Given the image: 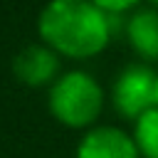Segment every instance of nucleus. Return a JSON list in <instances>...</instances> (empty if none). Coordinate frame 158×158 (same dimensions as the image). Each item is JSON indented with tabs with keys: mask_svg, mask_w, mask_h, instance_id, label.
Masks as SVG:
<instances>
[{
	"mask_svg": "<svg viewBox=\"0 0 158 158\" xmlns=\"http://www.w3.org/2000/svg\"><path fill=\"white\" fill-rule=\"evenodd\" d=\"M40 37L59 57L91 59L114 37V17L91 0H49L37 20Z\"/></svg>",
	"mask_w": 158,
	"mask_h": 158,
	"instance_id": "f257e3e1",
	"label": "nucleus"
},
{
	"mask_svg": "<svg viewBox=\"0 0 158 158\" xmlns=\"http://www.w3.org/2000/svg\"><path fill=\"white\" fill-rule=\"evenodd\" d=\"M106 94L101 84L81 69H69L49 86V111L69 128H91L104 111Z\"/></svg>",
	"mask_w": 158,
	"mask_h": 158,
	"instance_id": "f03ea898",
	"label": "nucleus"
},
{
	"mask_svg": "<svg viewBox=\"0 0 158 158\" xmlns=\"http://www.w3.org/2000/svg\"><path fill=\"white\" fill-rule=\"evenodd\" d=\"M156 77L158 72H153L151 64H143V62L126 64L111 84V104L116 114L128 121H136L148 109H153L156 106Z\"/></svg>",
	"mask_w": 158,
	"mask_h": 158,
	"instance_id": "7ed1b4c3",
	"label": "nucleus"
},
{
	"mask_svg": "<svg viewBox=\"0 0 158 158\" xmlns=\"http://www.w3.org/2000/svg\"><path fill=\"white\" fill-rule=\"evenodd\" d=\"M77 158H141L133 136L118 126H91L79 146Z\"/></svg>",
	"mask_w": 158,
	"mask_h": 158,
	"instance_id": "20e7f679",
	"label": "nucleus"
},
{
	"mask_svg": "<svg viewBox=\"0 0 158 158\" xmlns=\"http://www.w3.org/2000/svg\"><path fill=\"white\" fill-rule=\"evenodd\" d=\"M12 72L27 86H44V84L52 86L59 77V54L44 42L30 44L15 57Z\"/></svg>",
	"mask_w": 158,
	"mask_h": 158,
	"instance_id": "39448f33",
	"label": "nucleus"
},
{
	"mask_svg": "<svg viewBox=\"0 0 158 158\" xmlns=\"http://www.w3.org/2000/svg\"><path fill=\"white\" fill-rule=\"evenodd\" d=\"M123 35L143 64L158 62V10L148 5L136 7L123 25Z\"/></svg>",
	"mask_w": 158,
	"mask_h": 158,
	"instance_id": "423d86ee",
	"label": "nucleus"
},
{
	"mask_svg": "<svg viewBox=\"0 0 158 158\" xmlns=\"http://www.w3.org/2000/svg\"><path fill=\"white\" fill-rule=\"evenodd\" d=\"M131 136L138 146L141 158H158V106L148 109L133 121Z\"/></svg>",
	"mask_w": 158,
	"mask_h": 158,
	"instance_id": "0eeeda50",
	"label": "nucleus"
},
{
	"mask_svg": "<svg viewBox=\"0 0 158 158\" xmlns=\"http://www.w3.org/2000/svg\"><path fill=\"white\" fill-rule=\"evenodd\" d=\"M96 7H101L106 15L116 17V15H126V12H133L136 7L146 5V0H91Z\"/></svg>",
	"mask_w": 158,
	"mask_h": 158,
	"instance_id": "6e6552de",
	"label": "nucleus"
},
{
	"mask_svg": "<svg viewBox=\"0 0 158 158\" xmlns=\"http://www.w3.org/2000/svg\"><path fill=\"white\" fill-rule=\"evenodd\" d=\"M146 5H148V7H153V10H158V0H146Z\"/></svg>",
	"mask_w": 158,
	"mask_h": 158,
	"instance_id": "1a4fd4ad",
	"label": "nucleus"
},
{
	"mask_svg": "<svg viewBox=\"0 0 158 158\" xmlns=\"http://www.w3.org/2000/svg\"><path fill=\"white\" fill-rule=\"evenodd\" d=\"M156 106H158V77H156Z\"/></svg>",
	"mask_w": 158,
	"mask_h": 158,
	"instance_id": "9d476101",
	"label": "nucleus"
}]
</instances>
